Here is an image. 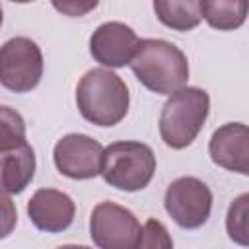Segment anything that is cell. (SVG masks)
<instances>
[{"instance_id":"cell-1","label":"cell","mask_w":249,"mask_h":249,"mask_svg":"<svg viewBox=\"0 0 249 249\" xmlns=\"http://www.w3.org/2000/svg\"><path fill=\"white\" fill-rule=\"evenodd\" d=\"M130 68L142 86L161 95L179 91L189 80V62L185 53L163 39L138 41L130 58Z\"/></svg>"},{"instance_id":"cell-2","label":"cell","mask_w":249,"mask_h":249,"mask_svg":"<svg viewBox=\"0 0 249 249\" xmlns=\"http://www.w3.org/2000/svg\"><path fill=\"white\" fill-rule=\"evenodd\" d=\"M76 103L86 121L97 126H113L128 111V89L115 72L93 68L78 82Z\"/></svg>"},{"instance_id":"cell-3","label":"cell","mask_w":249,"mask_h":249,"mask_svg":"<svg viewBox=\"0 0 249 249\" xmlns=\"http://www.w3.org/2000/svg\"><path fill=\"white\" fill-rule=\"evenodd\" d=\"M210 97L200 88H181L171 93L160 115V134L173 150L187 148L206 123Z\"/></svg>"},{"instance_id":"cell-4","label":"cell","mask_w":249,"mask_h":249,"mask_svg":"<svg viewBox=\"0 0 249 249\" xmlns=\"http://www.w3.org/2000/svg\"><path fill=\"white\" fill-rule=\"evenodd\" d=\"M156 171V156L148 144L123 140L113 142L103 150L101 175L105 183L121 191L144 189Z\"/></svg>"},{"instance_id":"cell-5","label":"cell","mask_w":249,"mask_h":249,"mask_svg":"<svg viewBox=\"0 0 249 249\" xmlns=\"http://www.w3.org/2000/svg\"><path fill=\"white\" fill-rule=\"evenodd\" d=\"M43 76V54L27 37L8 39L0 47V84L16 93L31 91Z\"/></svg>"},{"instance_id":"cell-6","label":"cell","mask_w":249,"mask_h":249,"mask_svg":"<svg viewBox=\"0 0 249 249\" xmlns=\"http://www.w3.org/2000/svg\"><path fill=\"white\" fill-rule=\"evenodd\" d=\"M142 228L136 216L115 202H99L89 218V235L99 249H138Z\"/></svg>"},{"instance_id":"cell-7","label":"cell","mask_w":249,"mask_h":249,"mask_svg":"<svg viewBox=\"0 0 249 249\" xmlns=\"http://www.w3.org/2000/svg\"><path fill=\"white\" fill-rule=\"evenodd\" d=\"M163 204L177 226L196 230L210 216L212 193L196 177H179L167 187Z\"/></svg>"},{"instance_id":"cell-8","label":"cell","mask_w":249,"mask_h":249,"mask_svg":"<svg viewBox=\"0 0 249 249\" xmlns=\"http://www.w3.org/2000/svg\"><path fill=\"white\" fill-rule=\"evenodd\" d=\"M54 165L70 179H91L101 171L103 146L88 134H66L54 144Z\"/></svg>"},{"instance_id":"cell-9","label":"cell","mask_w":249,"mask_h":249,"mask_svg":"<svg viewBox=\"0 0 249 249\" xmlns=\"http://www.w3.org/2000/svg\"><path fill=\"white\" fill-rule=\"evenodd\" d=\"M136 45L138 37L132 27L121 21H107L93 31L89 39V53L99 64L121 68L124 64H130Z\"/></svg>"},{"instance_id":"cell-10","label":"cell","mask_w":249,"mask_h":249,"mask_svg":"<svg viewBox=\"0 0 249 249\" xmlns=\"http://www.w3.org/2000/svg\"><path fill=\"white\" fill-rule=\"evenodd\" d=\"M216 165L241 175L249 173V130L243 123H226L214 130L208 144Z\"/></svg>"},{"instance_id":"cell-11","label":"cell","mask_w":249,"mask_h":249,"mask_svg":"<svg viewBox=\"0 0 249 249\" xmlns=\"http://www.w3.org/2000/svg\"><path fill=\"white\" fill-rule=\"evenodd\" d=\"M74 200L56 189H39L27 202V214L33 226L47 233L64 231L74 220Z\"/></svg>"},{"instance_id":"cell-12","label":"cell","mask_w":249,"mask_h":249,"mask_svg":"<svg viewBox=\"0 0 249 249\" xmlns=\"http://www.w3.org/2000/svg\"><path fill=\"white\" fill-rule=\"evenodd\" d=\"M35 175V152L23 142L19 146L0 150V189L6 193H21Z\"/></svg>"},{"instance_id":"cell-13","label":"cell","mask_w":249,"mask_h":249,"mask_svg":"<svg viewBox=\"0 0 249 249\" xmlns=\"http://www.w3.org/2000/svg\"><path fill=\"white\" fill-rule=\"evenodd\" d=\"M198 8L200 18H204L210 27L230 31L245 21L249 4L245 0H202L198 2Z\"/></svg>"},{"instance_id":"cell-14","label":"cell","mask_w":249,"mask_h":249,"mask_svg":"<svg viewBox=\"0 0 249 249\" xmlns=\"http://www.w3.org/2000/svg\"><path fill=\"white\" fill-rule=\"evenodd\" d=\"M154 12L163 25H167L175 31H189V29L196 27L202 19L198 2H195V0H183V2L158 0V2H154Z\"/></svg>"},{"instance_id":"cell-15","label":"cell","mask_w":249,"mask_h":249,"mask_svg":"<svg viewBox=\"0 0 249 249\" xmlns=\"http://www.w3.org/2000/svg\"><path fill=\"white\" fill-rule=\"evenodd\" d=\"M25 142L23 117L6 105H0V150H8Z\"/></svg>"},{"instance_id":"cell-16","label":"cell","mask_w":249,"mask_h":249,"mask_svg":"<svg viewBox=\"0 0 249 249\" xmlns=\"http://www.w3.org/2000/svg\"><path fill=\"white\" fill-rule=\"evenodd\" d=\"M247 204H249V195L243 193L239 195L228 208L226 216V230L231 241L237 245H247L249 243V231H247Z\"/></svg>"},{"instance_id":"cell-17","label":"cell","mask_w":249,"mask_h":249,"mask_svg":"<svg viewBox=\"0 0 249 249\" xmlns=\"http://www.w3.org/2000/svg\"><path fill=\"white\" fill-rule=\"evenodd\" d=\"M138 249H173V239L160 220L150 218L142 228Z\"/></svg>"},{"instance_id":"cell-18","label":"cell","mask_w":249,"mask_h":249,"mask_svg":"<svg viewBox=\"0 0 249 249\" xmlns=\"http://www.w3.org/2000/svg\"><path fill=\"white\" fill-rule=\"evenodd\" d=\"M18 224V210L6 191L0 189V239L8 237Z\"/></svg>"},{"instance_id":"cell-19","label":"cell","mask_w":249,"mask_h":249,"mask_svg":"<svg viewBox=\"0 0 249 249\" xmlns=\"http://www.w3.org/2000/svg\"><path fill=\"white\" fill-rule=\"evenodd\" d=\"M97 6V2H89V4H76V2H66V4H58L54 2V8L68 14V16H84L86 12L93 10Z\"/></svg>"},{"instance_id":"cell-20","label":"cell","mask_w":249,"mask_h":249,"mask_svg":"<svg viewBox=\"0 0 249 249\" xmlns=\"http://www.w3.org/2000/svg\"><path fill=\"white\" fill-rule=\"evenodd\" d=\"M58 249H89V247H86V245H62Z\"/></svg>"},{"instance_id":"cell-21","label":"cell","mask_w":249,"mask_h":249,"mask_svg":"<svg viewBox=\"0 0 249 249\" xmlns=\"http://www.w3.org/2000/svg\"><path fill=\"white\" fill-rule=\"evenodd\" d=\"M0 25H2V8H0Z\"/></svg>"}]
</instances>
